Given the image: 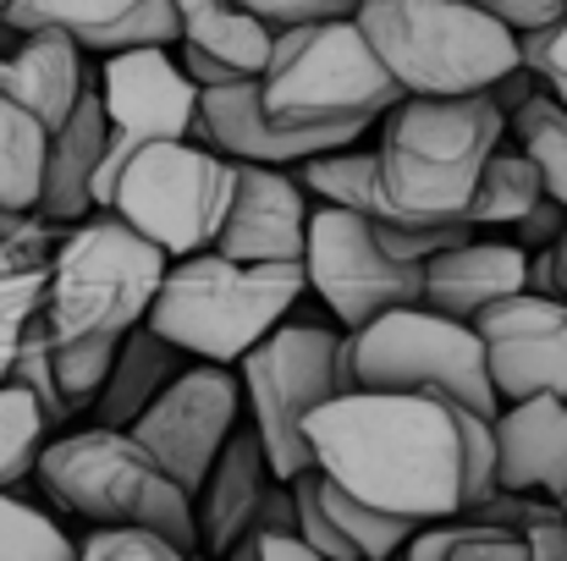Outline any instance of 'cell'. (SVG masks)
<instances>
[{"mask_svg": "<svg viewBox=\"0 0 567 561\" xmlns=\"http://www.w3.org/2000/svg\"><path fill=\"white\" fill-rule=\"evenodd\" d=\"M303 435L326 479L413 523L468 512L496 490L491 418L435 391H337Z\"/></svg>", "mask_w": 567, "mask_h": 561, "instance_id": "cell-1", "label": "cell"}, {"mask_svg": "<svg viewBox=\"0 0 567 561\" xmlns=\"http://www.w3.org/2000/svg\"><path fill=\"white\" fill-rule=\"evenodd\" d=\"M507 138V111L480 94H402L380 116L375 215L402 226H468V198Z\"/></svg>", "mask_w": 567, "mask_h": 561, "instance_id": "cell-2", "label": "cell"}, {"mask_svg": "<svg viewBox=\"0 0 567 561\" xmlns=\"http://www.w3.org/2000/svg\"><path fill=\"white\" fill-rule=\"evenodd\" d=\"M309 292L298 259H231L220 248H198L166 264V281L144 314L166 342L188 359L237 364L270 325H281Z\"/></svg>", "mask_w": 567, "mask_h": 561, "instance_id": "cell-3", "label": "cell"}, {"mask_svg": "<svg viewBox=\"0 0 567 561\" xmlns=\"http://www.w3.org/2000/svg\"><path fill=\"white\" fill-rule=\"evenodd\" d=\"M166 264L172 253L161 242L133 231L122 215L94 209L55 237L44 259L39 314L55 342H116L150 314L166 281Z\"/></svg>", "mask_w": 567, "mask_h": 561, "instance_id": "cell-4", "label": "cell"}, {"mask_svg": "<svg viewBox=\"0 0 567 561\" xmlns=\"http://www.w3.org/2000/svg\"><path fill=\"white\" fill-rule=\"evenodd\" d=\"M33 485L83 523H150L172 534L183 551H198L193 496L150 457V446L133 429L116 424H83L61 429L39 446Z\"/></svg>", "mask_w": 567, "mask_h": 561, "instance_id": "cell-5", "label": "cell"}, {"mask_svg": "<svg viewBox=\"0 0 567 561\" xmlns=\"http://www.w3.org/2000/svg\"><path fill=\"white\" fill-rule=\"evenodd\" d=\"M402 100V83L380 66L359 17H320L276 28L259 72V105L281 127H364Z\"/></svg>", "mask_w": 567, "mask_h": 561, "instance_id": "cell-6", "label": "cell"}, {"mask_svg": "<svg viewBox=\"0 0 567 561\" xmlns=\"http://www.w3.org/2000/svg\"><path fill=\"white\" fill-rule=\"evenodd\" d=\"M353 17L402 94H480L518 66V33L480 0H359Z\"/></svg>", "mask_w": 567, "mask_h": 561, "instance_id": "cell-7", "label": "cell"}, {"mask_svg": "<svg viewBox=\"0 0 567 561\" xmlns=\"http://www.w3.org/2000/svg\"><path fill=\"white\" fill-rule=\"evenodd\" d=\"M243 407L248 424L270 457L276 479H298L303 468H315L309 457V413L320 402H331L337 391H353V364H348V331L342 325H320V320H281L270 325L243 359Z\"/></svg>", "mask_w": 567, "mask_h": 561, "instance_id": "cell-8", "label": "cell"}, {"mask_svg": "<svg viewBox=\"0 0 567 561\" xmlns=\"http://www.w3.org/2000/svg\"><path fill=\"white\" fill-rule=\"evenodd\" d=\"M237 183V160L209 149L204 138H155L122 160L100 209L122 215L133 231L161 242L172 259L215 248Z\"/></svg>", "mask_w": 567, "mask_h": 561, "instance_id": "cell-9", "label": "cell"}, {"mask_svg": "<svg viewBox=\"0 0 567 561\" xmlns=\"http://www.w3.org/2000/svg\"><path fill=\"white\" fill-rule=\"evenodd\" d=\"M348 364H353V385L370 391H435L485 418L502 407L474 320H452L424 303L385 309L370 325L348 331Z\"/></svg>", "mask_w": 567, "mask_h": 561, "instance_id": "cell-10", "label": "cell"}, {"mask_svg": "<svg viewBox=\"0 0 567 561\" xmlns=\"http://www.w3.org/2000/svg\"><path fill=\"white\" fill-rule=\"evenodd\" d=\"M303 281L309 292L331 309L342 331L370 325L385 309L419 303L424 264L396 259L375 231V215L320 204L309 209V237H303Z\"/></svg>", "mask_w": 567, "mask_h": 561, "instance_id": "cell-11", "label": "cell"}, {"mask_svg": "<svg viewBox=\"0 0 567 561\" xmlns=\"http://www.w3.org/2000/svg\"><path fill=\"white\" fill-rule=\"evenodd\" d=\"M100 105H105V160L94 177V209L105 204L122 160L155 138H198V83L183 72L172 44H127L111 50L100 66Z\"/></svg>", "mask_w": 567, "mask_h": 561, "instance_id": "cell-12", "label": "cell"}, {"mask_svg": "<svg viewBox=\"0 0 567 561\" xmlns=\"http://www.w3.org/2000/svg\"><path fill=\"white\" fill-rule=\"evenodd\" d=\"M237 424H243V380H237V364L193 359V364H183V370L166 380V391L127 429L150 446V457L193 496Z\"/></svg>", "mask_w": 567, "mask_h": 561, "instance_id": "cell-13", "label": "cell"}, {"mask_svg": "<svg viewBox=\"0 0 567 561\" xmlns=\"http://www.w3.org/2000/svg\"><path fill=\"white\" fill-rule=\"evenodd\" d=\"M485 342V370L502 402L518 396H567V298L551 292H513L474 314Z\"/></svg>", "mask_w": 567, "mask_h": 561, "instance_id": "cell-14", "label": "cell"}, {"mask_svg": "<svg viewBox=\"0 0 567 561\" xmlns=\"http://www.w3.org/2000/svg\"><path fill=\"white\" fill-rule=\"evenodd\" d=\"M198 138L220 149L226 160H254V166H298L320 149L364 138V127H281L259 105V77L243 83H215L198 89Z\"/></svg>", "mask_w": 567, "mask_h": 561, "instance_id": "cell-15", "label": "cell"}, {"mask_svg": "<svg viewBox=\"0 0 567 561\" xmlns=\"http://www.w3.org/2000/svg\"><path fill=\"white\" fill-rule=\"evenodd\" d=\"M309 209L315 198L303 193L298 172L237 160V183H231L226 220L215 231V248L231 259H298L303 264Z\"/></svg>", "mask_w": 567, "mask_h": 561, "instance_id": "cell-16", "label": "cell"}, {"mask_svg": "<svg viewBox=\"0 0 567 561\" xmlns=\"http://www.w3.org/2000/svg\"><path fill=\"white\" fill-rule=\"evenodd\" d=\"M6 33H66L83 55H111L127 44H177V6L172 0H6Z\"/></svg>", "mask_w": 567, "mask_h": 561, "instance_id": "cell-17", "label": "cell"}, {"mask_svg": "<svg viewBox=\"0 0 567 561\" xmlns=\"http://www.w3.org/2000/svg\"><path fill=\"white\" fill-rule=\"evenodd\" d=\"M496 490L563 496L567 490V396H518L491 413Z\"/></svg>", "mask_w": 567, "mask_h": 561, "instance_id": "cell-18", "label": "cell"}, {"mask_svg": "<svg viewBox=\"0 0 567 561\" xmlns=\"http://www.w3.org/2000/svg\"><path fill=\"white\" fill-rule=\"evenodd\" d=\"M172 6H177V44H183L177 61L198 89L243 83L265 72L276 28L259 22L243 0H172Z\"/></svg>", "mask_w": 567, "mask_h": 561, "instance_id": "cell-19", "label": "cell"}, {"mask_svg": "<svg viewBox=\"0 0 567 561\" xmlns=\"http://www.w3.org/2000/svg\"><path fill=\"white\" fill-rule=\"evenodd\" d=\"M276 474L270 457L254 435V424H237L220 446V457L209 463L204 485L193 490V523H198V551L209 557H231V546L254 529L265 496H270Z\"/></svg>", "mask_w": 567, "mask_h": 561, "instance_id": "cell-20", "label": "cell"}, {"mask_svg": "<svg viewBox=\"0 0 567 561\" xmlns=\"http://www.w3.org/2000/svg\"><path fill=\"white\" fill-rule=\"evenodd\" d=\"M524 276H529V248L518 242H474V231L441 253L424 259V287H419V303L424 309H441L452 320H474L480 309L524 292Z\"/></svg>", "mask_w": 567, "mask_h": 561, "instance_id": "cell-21", "label": "cell"}, {"mask_svg": "<svg viewBox=\"0 0 567 561\" xmlns=\"http://www.w3.org/2000/svg\"><path fill=\"white\" fill-rule=\"evenodd\" d=\"M100 160H105V105H100V83H89L78 94V105L66 111V122L50 133L44 183H39V215H50L55 226H72V220L94 215Z\"/></svg>", "mask_w": 567, "mask_h": 561, "instance_id": "cell-22", "label": "cell"}, {"mask_svg": "<svg viewBox=\"0 0 567 561\" xmlns=\"http://www.w3.org/2000/svg\"><path fill=\"white\" fill-rule=\"evenodd\" d=\"M89 83L94 77L83 66V44L66 33H50V28L11 33V44L0 50V89L17 94L28 111H39L50 133L66 122V111L78 105Z\"/></svg>", "mask_w": 567, "mask_h": 561, "instance_id": "cell-23", "label": "cell"}, {"mask_svg": "<svg viewBox=\"0 0 567 561\" xmlns=\"http://www.w3.org/2000/svg\"><path fill=\"white\" fill-rule=\"evenodd\" d=\"M183 359H188V353H183L177 342H166L155 325L138 320L133 331L116 336V359H111V374H105V385H100L89 418H94V424L127 429V424L166 391V380L183 370Z\"/></svg>", "mask_w": 567, "mask_h": 561, "instance_id": "cell-24", "label": "cell"}, {"mask_svg": "<svg viewBox=\"0 0 567 561\" xmlns=\"http://www.w3.org/2000/svg\"><path fill=\"white\" fill-rule=\"evenodd\" d=\"M413 561H452V557H480V561H529V546L518 529L485 518V512H452V518H430L413 529V540L402 546Z\"/></svg>", "mask_w": 567, "mask_h": 561, "instance_id": "cell-25", "label": "cell"}, {"mask_svg": "<svg viewBox=\"0 0 567 561\" xmlns=\"http://www.w3.org/2000/svg\"><path fill=\"white\" fill-rule=\"evenodd\" d=\"M44 149H50V127H44V116L28 111L17 94L0 89V204L39 209Z\"/></svg>", "mask_w": 567, "mask_h": 561, "instance_id": "cell-26", "label": "cell"}, {"mask_svg": "<svg viewBox=\"0 0 567 561\" xmlns=\"http://www.w3.org/2000/svg\"><path fill=\"white\" fill-rule=\"evenodd\" d=\"M546 193L540 183V166L518 149V144H496L480 183H474V198H468V226H513L535 198Z\"/></svg>", "mask_w": 567, "mask_h": 561, "instance_id": "cell-27", "label": "cell"}, {"mask_svg": "<svg viewBox=\"0 0 567 561\" xmlns=\"http://www.w3.org/2000/svg\"><path fill=\"white\" fill-rule=\"evenodd\" d=\"M507 138L540 166L546 193L567 209V105L563 100H551L546 89L529 94V100L507 116Z\"/></svg>", "mask_w": 567, "mask_h": 561, "instance_id": "cell-28", "label": "cell"}, {"mask_svg": "<svg viewBox=\"0 0 567 561\" xmlns=\"http://www.w3.org/2000/svg\"><path fill=\"white\" fill-rule=\"evenodd\" d=\"M292 172H298V183L315 204H342V209L375 215V149H359V138L337 144V149H320V155L298 160Z\"/></svg>", "mask_w": 567, "mask_h": 561, "instance_id": "cell-29", "label": "cell"}, {"mask_svg": "<svg viewBox=\"0 0 567 561\" xmlns=\"http://www.w3.org/2000/svg\"><path fill=\"white\" fill-rule=\"evenodd\" d=\"M468 512H485L507 529L524 534L529 561H567V512L557 496H529V490H491L480 507Z\"/></svg>", "mask_w": 567, "mask_h": 561, "instance_id": "cell-30", "label": "cell"}, {"mask_svg": "<svg viewBox=\"0 0 567 561\" xmlns=\"http://www.w3.org/2000/svg\"><path fill=\"white\" fill-rule=\"evenodd\" d=\"M50 440V424L22 380H0V485L22 490L33 479L39 446Z\"/></svg>", "mask_w": 567, "mask_h": 561, "instance_id": "cell-31", "label": "cell"}, {"mask_svg": "<svg viewBox=\"0 0 567 561\" xmlns=\"http://www.w3.org/2000/svg\"><path fill=\"white\" fill-rule=\"evenodd\" d=\"M78 557V540L39 512L33 501H22L17 490L0 485V561H66Z\"/></svg>", "mask_w": 567, "mask_h": 561, "instance_id": "cell-32", "label": "cell"}, {"mask_svg": "<svg viewBox=\"0 0 567 561\" xmlns=\"http://www.w3.org/2000/svg\"><path fill=\"white\" fill-rule=\"evenodd\" d=\"M111 359H116V342H50V370H55L61 402L72 418H89V407L111 374Z\"/></svg>", "mask_w": 567, "mask_h": 561, "instance_id": "cell-33", "label": "cell"}, {"mask_svg": "<svg viewBox=\"0 0 567 561\" xmlns=\"http://www.w3.org/2000/svg\"><path fill=\"white\" fill-rule=\"evenodd\" d=\"M39 309H44V264L0 270V380H11L17 342H22V331Z\"/></svg>", "mask_w": 567, "mask_h": 561, "instance_id": "cell-34", "label": "cell"}, {"mask_svg": "<svg viewBox=\"0 0 567 561\" xmlns=\"http://www.w3.org/2000/svg\"><path fill=\"white\" fill-rule=\"evenodd\" d=\"M78 557H122V561H183L188 551L150 529V523H94L83 540H78Z\"/></svg>", "mask_w": 567, "mask_h": 561, "instance_id": "cell-35", "label": "cell"}, {"mask_svg": "<svg viewBox=\"0 0 567 561\" xmlns=\"http://www.w3.org/2000/svg\"><path fill=\"white\" fill-rule=\"evenodd\" d=\"M518 61L535 72V83H540L551 100L567 105V11H557L551 22L518 33Z\"/></svg>", "mask_w": 567, "mask_h": 561, "instance_id": "cell-36", "label": "cell"}, {"mask_svg": "<svg viewBox=\"0 0 567 561\" xmlns=\"http://www.w3.org/2000/svg\"><path fill=\"white\" fill-rule=\"evenodd\" d=\"M237 561H320V551L303 540V529H281V523H254L237 546Z\"/></svg>", "mask_w": 567, "mask_h": 561, "instance_id": "cell-37", "label": "cell"}, {"mask_svg": "<svg viewBox=\"0 0 567 561\" xmlns=\"http://www.w3.org/2000/svg\"><path fill=\"white\" fill-rule=\"evenodd\" d=\"M259 22L292 28V22H320V17H353L359 0H243Z\"/></svg>", "mask_w": 567, "mask_h": 561, "instance_id": "cell-38", "label": "cell"}, {"mask_svg": "<svg viewBox=\"0 0 567 561\" xmlns=\"http://www.w3.org/2000/svg\"><path fill=\"white\" fill-rule=\"evenodd\" d=\"M563 226H567V209L551 198V193H540V198L513 220V242H518V248H546Z\"/></svg>", "mask_w": 567, "mask_h": 561, "instance_id": "cell-39", "label": "cell"}, {"mask_svg": "<svg viewBox=\"0 0 567 561\" xmlns=\"http://www.w3.org/2000/svg\"><path fill=\"white\" fill-rule=\"evenodd\" d=\"M491 17H502L513 33H524V28H540V22H551L557 11H567V0H480Z\"/></svg>", "mask_w": 567, "mask_h": 561, "instance_id": "cell-40", "label": "cell"}, {"mask_svg": "<svg viewBox=\"0 0 567 561\" xmlns=\"http://www.w3.org/2000/svg\"><path fill=\"white\" fill-rule=\"evenodd\" d=\"M546 253H551V281H557V298H567V226L546 242Z\"/></svg>", "mask_w": 567, "mask_h": 561, "instance_id": "cell-41", "label": "cell"}, {"mask_svg": "<svg viewBox=\"0 0 567 561\" xmlns=\"http://www.w3.org/2000/svg\"><path fill=\"white\" fill-rule=\"evenodd\" d=\"M22 264H39V259H28V253H22V248H17V242L0 231V270H22Z\"/></svg>", "mask_w": 567, "mask_h": 561, "instance_id": "cell-42", "label": "cell"}, {"mask_svg": "<svg viewBox=\"0 0 567 561\" xmlns=\"http://www.w3.org/2000/svg\"><path fill=\"white\" fill-rule=\"evenodd\" d=\"M557 501H563V512H567V490H563V496H557Z\"/></svg>", "mask_w": 567, "mask_h": 561, "instance_id": "cell-43", "label": "cell"}, {"mask_svg": "<svg viewBox=\"0 0 567 561\" xmlns=\"http://www.w3.org/2000/svg\"><path fill=\"white\" fill-rule=\"evenodd\" d=\"M0 39H6V28H0Z\"/></svg>", "mask_w": 567, "mask_h": 561, "instance_id": "cell-44", "label": "cell"}, {"mask_svg": "<svg viewBox=\"0 0 567 561\" xmlns=\"http://www.w3.org/2000/svg\"><path fill=\"white\" fill-rule=\"evenodd\" d=\"M0 11H6V0H0Z\"/></svg>", "mask_w": 567, "mask_h": 561, "instance_id": "cell-45", "label": "cell"}]
</instances>
